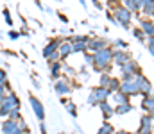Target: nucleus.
Here are the masks:
<instances>
[{"mask_svg":"<svg viewBox=\"0 0 154 134\" xmlns=\"http://www.w3.org/2000/svg\"><path fill=\"white\" fill-rule=\"evenodd\" d=\"M111 57H113V54H111L109 48H102V50H99V54L95 55V68H97V70H104V68L109 64Z\"/></svg>","mask_w":154,"mask_h":134,"instance_id":"nucleus-1","label":"nucleus"},{"mask_svg":"<svg viewBox=\"0 0 154 134\" xmlns=\"http://www.w3.org/2000/svg\"><path fill=\"white\" fill-rule=\"evenodd\" d=\"M108 95H109V91L106 88H95L91 91V95H90V102L91 104H102Z\"/></svg>","mask_w":154,"mask_h":134,"instance_id":"nucleus-2","label":"nucleus"},{"mask_svg":"<svg viewBox=\"0 0 154 134\" xmlns=\"http://www.w3.org/2000/svg\"><path fill=\"white\" fill-rule=\"evenodd\" d=\"M129 18H131V13L125 7H118V11H116V22H120L122 25H127Z\"/></svg>","mask_w":154,"mask_h":134,"instance_id":"nucleus-3","label":"nucleus"},{"mask_svg":"<svg viewBox=\"0 0 154 134\" xmlns=\"http://www.w3.org/2000/svg\"><path fill=\"white\" fill-rule=\"evenodd\" d=\"M31 106H32V109H34L36 116H38L39 120H43V118H45V111H43V106H41V102H39L36 97H31Z\"/></svg>","mask_w":154,"mask_h":134,"instance_id":"nucleus-4","label":"nucleus"},{"mask_svg":"<svg viewBox=\"0 0 154 134\" xmlns=\"http://www.w3.org/2000/svg\"><path fill=\"white\" fill-rule=\"evenodd\" d=\"M86 46L91 50H102V48H106V41L104 40H88Z\"/></svg>","mask_w":154,"mask_h":134,"instance_id":"nucleus-5","label":"nucleus"},{"mask_svg":"<svg viewBox=\"0 0 154 134\" xmlns=\"http://www.w3.org/2000/svg\"><path fill=\"white\" fill-rule=\"evenodd\" d=\"M56 48H57V41H52V43L43 50V55H45V57H50V55H52V52H54Z\"/></svg>","mask_w":154,"mask_h":134,"instance_id":"nucleus-6","label":"nucleus"},{"mask_svg":"<svg viewBox=\"0 0 154 134\" xmlns=\"http://www.w3.org/2000/svg\"><path fill=\"white\" fill-rule=\"evenodd\" d=\"M70 52H72V45H70V43H63V45H61V48H59L61 57H66Z\"/></svg>","mask_w":154,"mask_h":134,"instance_id":"nucleus-7","label":"nucleus"},{"mask_svg":"<svg viewBox=\"0 0 154 134\" xmlns=\"http://www.w3.org/2000/svg\"><path fill=\"white\" fill-rule=\"evenodd\" d=\"M113 57L116 59V63H122V64H125V63H129V61H131L127 54H115Z\"/></svg>","mask_w":154,"mask_h":134,"instance_id":"nucleus-8","label":"nucleus"},{"mask_svg":"<svg viewBox=\"0 0 154 134\" xmlns=\"http://www.w3.org/2000/svg\"><path fill=\"white\" fill-rule=\"evenodd\" d=\"M118 115H124V113H127V111H131V104H118V107L115 109Z\"/></svg>","mask_w":154,"mask_h":134,"instance_id":"nucleus-9","label":"nucleus"},{"mask_svg":"<svg viewBox=\"0 0 154 134\" xmlns=\"http://www.w3.org/2000/svg\"><path fill=\"white\" fill-rule=\"evenodd\" d=\"M100 109H102V111L106 113V116H109V115L113 113V107H111V106H108L106 102H102V104H100Z\"/></svg>","mask_w":154,"mask_h":134,"instance_id":"nucleus-10","label":"nucleus"},{"mask_svg":"<svg viewBox=\"0 0 154 134\" xmlns=\"http://www.w3.org/2000/svg\"><path fill=\"white\" fill-rule=\"evenodd\" d=\"M56 91H57V93H66V91H68L66 82H57V84H56Z\"/></svg>","mask_w":154,"mask_h":134,"instance_id":"nucleus-11","label":"nucleus"},{"mask_svg":"<svg viewBox=\"0 0 154 134\" xmlns=\"http://www.w3.org/2000/svg\"><path fill=\"white\" fill-rule=\"evenodd\" d=\"M111 133H113V127H111L109 124H104V125H102V129H100V133H99V134H111Z\"/></svg>","mask_w":154,"mask_h":134,"instance_id":"nucleus-12","label":"nucleus"},{"mask_svg":"<svg viewBox=\"0 0 154 134\" xmlns=\"http://www.w3.org/2000/svg\"><path fill=\"white\" fill-rule=\"evenodd\" d=\"M143 29H145V34H149V36L152 34V23H151V22H149V23L145 22V23H143Z\"/></svg>","mask_w":154,"mask_h":134,"instance_id":"nucleus-13","label":"nucleus"},{"mask_svg":"<svg viewBox=\"0 0 154 134\" xmlns=\"http://www.w3.org/2000/svg\"><path fill=\"white\" fill-rule=\"evenodd\" d=\"M143 11H145V13H149V14H152V2L143 4Z\"/></svg>","mask_w":154,"mask_h":134,"instance_id":"nucleus-14","label":"nucleus"},{"mask_svg":"<svg viewBox=\"0 0 154 134\" xmlns=\"http://www.w3.org/2000/svg\"><path fill=\"white\" fill-rule=\"evenodd\" d=\"M115 134H127V133H124V131H118V133H115Z\"/></svg>","mask_w":154,"mask_h":134,"instance_id":"nucleus-15","label":"nucleus"}]
</instances>
